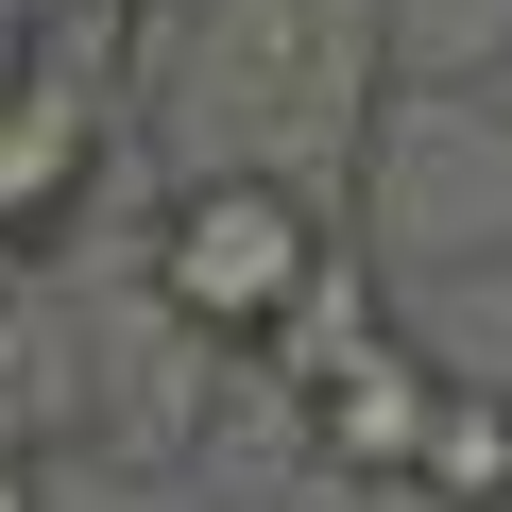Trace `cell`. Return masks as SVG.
Segmentation results:
<instances>
[{
	"mask_svg": "<svg viewBox=\"0 0 512 512\" xmlns=\"http://www.w3.org/2000/svg\"><path fill=\"white\" fill-rule=\"evenodd\" d=\"M274 86H308V120H325L342 171H359V137H376V0H222V18L188 35V120L222 137L205 171H239L256 120H291Z\"/></svg>",
	"mask_w": 512,
	"mask_h": 512,
	"instance_id": "2",
	"label": "cell"
},
{
	"mask_svg": "<svg viewBox=\"0 0 512 512\" xmlns=\"http://www.w3.org/2000/svg\"><path fill=\"white\" fill-rule=\"evenodd\" d=\"M342 256H359V222L325 188H291V171H171L154 222H137V291L222 359H274Z\"/></svg>",
	"mask_w": 512,
	"mask_h": 512,
	"instance_id": "1",
	"label": "cell"
},
{
	"mask_svg": "<svg viewBox=\"0 0 512 512\" xmlns=\"http://www.w3.org/2000/svg\"><path fill=\"white\" fill-rule=\"evenodd\" d=\"M103 154H120V69H103V0H86V18L0 52V274H35L86 222Z\"/></svg>",
	"mask_w": 512,
	"mask_h": 512,
	"instance_id": "3",
	"label": "cell"
},
{
	"mask_svg": "<svg viewBox=\"0 0 512 512\" xmlns=\"http://www.w3.org/2000/svg\"><path fill=\"white\" fill-rule=\"evenodd\" d=\"M495 120H512V69H495Z\"/></svg>",
	"mask_w": 512,
	"mask_h": 512,
	"instance_id": "5",
	"label": "cell"
},
{
	"mask_svg": "<svg viewBox=\"0 0 512 512\" xmlns=\"http://www.w3.org/2000/svg\"><path fill=\"white\" fill-rule=\"evenodd\" d=\"M393 495H410V512H512V393L444 359V393H427V427H410V478H393Z\"/></svg>",
	"mask_w": 512,
	"mask_h": 512,
	"instance_id": "4",
	"label": "cell"
}]
</instances>
